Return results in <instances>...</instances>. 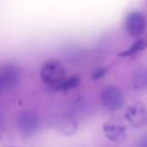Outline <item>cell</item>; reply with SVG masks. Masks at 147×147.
Instances as JSON below:
<instances>
[{
  "label": "cell",
  "mask_w": 147,
  "mask_h": 147,
  "mask_svg": "<svg viewBox=\"0 0 147 147\" xmlns=\"http://www.w3.org/2000/svg\"><path fill=\"white\" fill-rule=\"evenodd\" d=\"M40 77L45 84L54 87L65 79V68L59 60L50 59L41 68Z\"/></svg>",
  "instance_id": "cell-1"
},
{
  "label": "cell",
  "mask_w": 147,
  "mask_h": 147,
  "mask_svg": "<svg viewBox=\"0 0 147 147\" xmlns=\"http://www.w3.org/2000/svg\"><path fill=\"white\" fill-rule=\"evenodd\" d=\"M40 120L35 111L27 109L19 113L17 117V127L22 135L32 137L38 132Z\"/></svg>",
  "instance_id": "cell-2"
},
{
  "label": "cell",
  "mask_w": 147,
  "mask_h": 147,
  "mask_svg": "<svg viewBox=\"0 0 147 147\" xmlns=\"http://www.w3.org/2000/svg\"><path fill=\"white\" fill-rule=\"evenodd\" d=\"M21 79V70L14 63H6L0 66V82L4 90H11L19 84Z\"/></svg>",
  "instance_id": "cell-3"
},
{
  "label": "cell",
  "mask_w": 147,
  "mask_h": 147,
  "mask_svg": "<svg viewBox=\"0 0 147 147\" xmlns=\"http://www.w3.org/2000/svg\"><path fill=\"white\" fill-rule=\"evenodd\" d=\"M101 103L109 111H116L122 108L124 98L120 89L116 86H108L101 93Z\"/></svg>",
  "instance_id": "cell-4"
},
{
  "label": "cell",
  "mask_w": 147,
  "mask_h": 147,
  "mask_svg": "<svg viewBox=\"0 0 147 147\" xmlns=\"http://www.w3.org/2000/svg\"><path fill=\"white\" fill-rule=\"evenodd\" d=\"M125 118L130 126L133 128H140L145 124L147 113L141 103H133L126 109Z\"/></svg>",
  "instance_id": "cell-5"
},
{
  "label": "cell",
  "mask_w": 147,
  "mask_h": 147,
  "mask_svg": "<svg viewBox=\"0 0 147 147\" xmlns=\"http://www.w3.org/2000/svg\"><path fill=\"white\" fill-rule=\"evenodd\" d=\"M146 21L143 14L138 11H132L125 19V28L132 36H139L145 30Z\"/></svg>",
  "instance_id": "cell-6"
},
{
  "label": "cell",
  "mask_w": 147,
  "mask_h": 147,
  "mask_svg": "<svg viewBox=\"0 0 147 147\" xmlns=\"http://www.w3.org/2000/svg\"><path fill=\"white\" fill-rule=\"evenodd\" d=\"M103 132L107 139L114 143H121L127 137L126 128L120 124L111 121L105 122L103 124Z\"/></svg>",
  "instance_id": "cell-7"
},
{
  "label": "cell",
  "mask_w": 147,
  "mask_h": 147,
  "mask_svg": "<svg viewBox=\"0 0 147 147\" xmlns=\"http://www.w3.org/2000/svg\"><path fill=\"white\" fill-rule=\"evenodd\" d=\"M55 128L63 135H72L77 129V124L74 118L67 114L58 115L53 121Z\"/></svg>",
  "instance_id": "cell-8"
},
{
  "label": "cell",
  "mask_w": 147,
  "mask_h": 147,
  "mask_svg": "<svg viewBox=\"0 0 147 147\" xmlns=\"http://www.w3.org/2000/svg\"><path fill=\"white\" fill-rule=\"evenodd\" d=\"M132 86L136 90H146L147 89V68H142L134 72L131 78Z\"/></svg>",
  "instance_id": "cell-9"
},
{
  "label": "cell",
  "mask_w": 147,
  "mask_h": 147,
  "mask_svg": "<svg viewBox=\"0 0 147 147\" xmlns=\"http://www.w3.org/2000/svg\"><path fill=\"white\" fill-rule=\"evenodd\" d=\"M147 46V42L144 39H139V40L135 41L127 50L123 51V52H120L118 54V56L120 57H128V56H132V55L136 54L139 51L143 50L144 48Z\"/></svg>",
  "instance_id": "cell-10"
},
{
  "label": "cell",
  "mask_w": 147,
  "mask_h": 147,
  "mask_svg": "<svg viewBox=\"0 0 147 147\" xmlns=\"http://www.w3.org/2000/svg\"><path fill=\"white\" fill-rule=\"evenodd\" d=\"M80 83V79L78 76H72V77L68 78V79H64L61 83H59L58 85L54 86L53 89L58 91H69L71 89L77 87Z\"/></svg>",
  "instance_id": "cell-11"
},
{
  "label": "cell",
  "mask_w": 147,
  "mask_h": 147,
  "mask_svg": "<svg viewBox=\"0 0 147 147\" xmlns=\"http://www.w3.org/2000/svg\"><path fill=\"white\" fill-rule=\"evenodd\" d=\"M106 72H107V67H99L92 72L91 77H92L93 80H98L100 78H102L106 74Z\"/></svg>",
  "instance_id": "cell-12"
},
{
  "label": "cell",
  "mask_w": 147,
  "mask_h": 147,
  "mask_svg": "<svg viewBox=\"0 0 147 147\" xmlns=\"http://www.w3.org/2000/svg\"><path fill=\"white\" fill-rule=\"evenodd\" d=\"M137 147H147V136L142 137L141 139L138 141Z\"/></svg>",
  "instance_id": "cell-13"
},
{
  "label": "cell",
  "mask_w": 147,
  "mask_h": 147,
  "mask_svg": "<svg viewBox=\"0 0 147 147\" xmlns=\"http://www.w3.org/2000/svg\"><path fill=\"white\" fill-rule=\"evenodd\" d=\"M5 92V90H4V88H3V86H2V84H1V82H0V95H2L3 93Z\"/></svg>",
  "instance_id": "cell-14"
},
{
  "label": "cell",
  "mask_w": 147,
  "mask_h": 147,
  "mask_svg": "<svg viewBox=\"0 0 147 147\" xmlns=\"http://www.w3.org/2000/svg\"><path fill=\"white\" fill-rule=\"evenodd\" d=\"M10 147H19V146H10Z\"/></svg>",
  "instance_id": "cell-15"
},
{
  "label": "cell",
  "mask_w": 147,
  "mask_h": 147,
  "mask_svg": "<svg viewBox=\"0 0 147 147\" xmlns=\"http://www.w3.org/2000/svg\"><path fill=\"white\" fill-rule=\"evenodd\" d=\"M0 137H1V133H0Z\"/></svg>",
  "instance_id": "cell-16"
},
{
  "label": "cell",
  "mask_w": 147,
  "mask_h": 147,
  "mask_svg": "<svg viewBox=\"0 0 147 147\" xmlns=\"http://www.w3.org/2000/svg\"><path fill=\"white\" fill-rule=\"evenodd\" d=\"M146 2H147V0H146Z\"/></svg>",
  "instance_id": "cell-17"
}]
</instances>
